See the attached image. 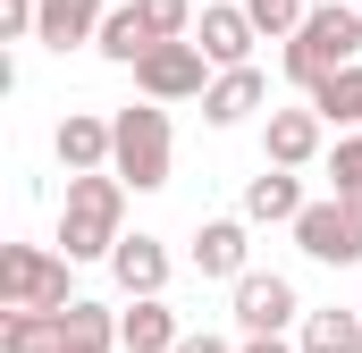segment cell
<instances>
[{
	"instance_id": "7402d4cb",
	"label": "cell",
	"mask_w": 362,
	"mask_h": 353,
	"mask_svg": "<svg viewBox=\"0 0 362 353\" xmlns=\"http://www.w3.org/2000/svg\"><path fill=\"white\" fill-rule=\"evenodd\" d=\"M329 193L362 210V135H337V152H329Z\"/></svg>"
},
{
	"instance_id": "52a82bcc",
	"label": "cell",
	"mask_w": 362,
	"mask_h": 353,
	"mask_svg": "<svg viewBox=\"0 0 362 353\" xmlns=\"http://www.w3.org/2000/svg\"><path fill=\"white\" fill-rule=\"evenodd\" d=\"M286 320H295V286H286L278 269H245V277H236V328H245V337H278Z\"/></svg>"
},
{
	"instance_id": "9a60e30c",
	"label": "cell",
	"mask_w": 362,
	"mask_h": 353,
	"mask_svg": "<svg viewBox=\"0 0 362 353\" xmlns=\"http://www.w3.org/2000/svg\"><path fill=\"white\" fill-rule=\"evenodd\" d=\"M194 269L202 277H245V219H202L194 227Z\"/></svg>"
},
{
	"instance_id": "9c48e42d",
	"label": "cell",
	"mask_w": 362,
	"mask_h": 353,
	"mask_svg": "<svg viewBox=\"0 0 362 353\" xmlns=\"http://www.w3.org/2000/svg\"><path fill=\"white\" fill-rule=\"evenodd\" d=\"M320 109L303 101V109H270V126H262V152H270V169H303V160H320Z\"/></svg>"
},
{
	"instance_id": "cb8c5ba5",
	"label": "cell",
	"mask_w": 362,
	"mask_h": 353,
	"mask_svg": "<svg viewBox=\"0 0 362 353\" xmlns=\"http://www.w3.org/2000/svg\"><path fill=\"white\" fill-rule=\"evenodd\" d=\"M236 8H245V17H253V25H262V34H286V42H295V25H303V17H312V8H303V0H236Z\"/></svg>"
},
{
	"instance_id": "603a6c76",
	"label": "cell",
	"mask_w": 362,
	"mask_h": 353,
	"mask_svg": "<svg viewBox=\"0 0 362 353\" xmlns=\"http://www.w3.org/2000/svg\"><path fill=\"white\" fill-rule=\"evenodd\" d=\"M135 8H144L152 42H185V34H194V0H135Z\"/></svg>"
},
{
	"instance_id": "2e32d148",
	"label": "cell",
	"mask_w": 362,
	"mask_h": 353,
	"mask_svg": "<svg viewBox=\"0 0 362 353\" xmlns=\"http://www.w3.org/2000/svg\"><path fill=\"white\" fill-rule=\"evenodd\" d=\"M118 345L127 353H177L185 337H177V311L152 294V303H135V311H118Z\"/></svg>"
},
{
	"instance_id": "7a4b0ae2",
	"label": "cell",
	"mask_w": 362,
	"mask_h": 353,
	"mask_svg": "<svg viewBox=\"0 0 362 353\" xmlns=\"http://www.w3.org/2000/svg\"><path fill=\"white\" fill-rule=\"evenodd\" d=\"M127 185L101 169V176H68V210H59V253L68 261H110L127 244Z\"/></svg>"
},
{
	"instance_id": "d4e9b609",
	"label": "cell",
	"mask_w": 362,
	"mask_h": 353,
	"mask_svg": "<svg viewBox=\"0 0 362 353\" xmlns=\"http://www.w3.org/2000/svg\"><path fill=\"white\" fill-rule=\"evenodd\" d=\"M34 17H42V0H0V42H25Z\"/></svg>"
},
{
	"instance_id": "5b68a950",
	"label": "cell",
	"mask_w": 362,
	"mask_h": 353,
	"mask_svg": "<svg viewBox=\"0 0 362 353\" xmlns=\"http://www.w3.org/2000/svg\"><path fill=\"white\" fill-rule=\"evenodd\" d=\"M295 244H303L312 261H329V269H354V261H362V210H346L337 193L312 202V210L295 219Z\"/></svg>"
},
{
	"instance_id": "44dd1931",
	"label": "cell",
	"mask_w": 362,
	"mask_h": 353,
	"mask_svg": "<svg viewBox=\"0 0 362 353\" xmlns=\"http://www.w3.org/2000/svg\"><path fill=\"white\" fill-rule=\"evenodd\" d=\"M312 109H320L329 126H362V68H346V76H329V85L312 92Z\"/></svg>"
},
{
	"instance_id": "8992f818",
	"label": "cell",
	"mask_w": 362,
	"mask_h": 353,
	"mask_svg": "<svg viewBox=\"0 0 362 353\" xmlns=\"http://www.w3.org/2000/svg\"><path fill=\"white\" fill-rule=\"evenodd\" d=\"M135 85H144V101H194V92H211V59H202V42H160L135 68Z\"/></svg>"
},
{
	"instance_id": "8fae6325",
	"label": "cell",
	"mask_w": 362,
	"mask_h": 353,
	"mask_svg": "<svg viewBox=\"0 0 362 353\" xmlns=\"http://www.w3.org/2000/svg\"><path fill=\"white\" fill-rule=\"evenodd\" d=\"M101 25H110L101 0H42L34 42H42V51H76V42H101Z\"/></svg>"
},
{
	"instance_id": "277c9868",
	"label": "cell",
	"mask_w": 362,
	"mask_h": 353,
	"mask_svg": "<svg viewBox=\"0 0 362 353\" xmlns=\"http://www.w3.org/2000/svg\"><path fill=\"white\" fill-rule=\"evenodd\" d=\"M68 253L42 244H8L0 253V311H68Z\"/></svg>"
},
{
	"instance_id": "6da1fadb",
	"label": "cell",
	"mask_w": 362,
	"mask_h": 353,
	"mask_svg": "<svg viewBox=\"0 0 362 353\" xmlns=\"http://www.w3.org/2000/svg\"><path fill=\"white\" fill-rule=\"evenodd\" d=\"M346 68H362V8L329 0V8H312V17L295 25V42H286V76H295L303 92H320L329 76H346Z\"/></svg>"
},
{
	"instance_id": "d6986e66",
	"label": "cell",
	"mask_w": 362,
	"mask_h": 353,
	"mask_svg": "<svg viewBox=\"0 0 362 353\" xmlns=\"http://www.w3.org/2000/svg\"><path fill=\"white\" fill-rule=\"evenodd\" d=\"M303 353H362V311H303Z\"/></svg>"
},
{
	"instance_id": "30bf717a",
	"label": "cell",
	"mask_w": 362,
	"mask_h": 353,
	"mask_svg": "<svg viewBox=\"0 0 362 353\" xmlns=\"http://www.w3.org/2000/svg\"><path fill=\"white\" fill-rule=\"evenodd\" d=\"M51 143H59V169H68V176H101V169H110V152H118L110 118H85V109H68Z\"/></svg>"
},
{
	"instance_id": "5bb4252c",
	"label": "cell",
	"mask_w": 362,
	"mask_h": 353,
	"mask_svg": "<svg viewBox=\"0 0 362 353\" xmlns=\"http://www.w3.org/2000/svg\"><path fill=\"white\" fill-rule=\"evenodd\" d=\"M110 269H118V286H127L135 303H152V294L169 286V253H160V236H127V244L110 253Z\"/></svg>"
},
{
	"instance_id": "7c38bea8",
	"label": "cell",
	"mask_w": 362,
	"mask_h": 353,
	"mask_svg": "<svg viewBox=\"0 0 362 353\" xmlns=\"http://www.w3.org/2000/svg\"><path fill=\"white\" fill-rule=\"evenodd\" d=\"M312 202H303V185H295V169H262L253 185H245V227H295Z\"/></svg>"
},
{
	"instance_id": "ffe728a7",
	"label": "cell",
	"mask_w": 362,
	"mask_h": 353,
	"mask_svg": "<svg viewBox=\"0 0 362 353\" xmlns=\"http://www.w3.org/2000/svg\"><path fill=\"white\" fill-rule=\"evenodd\" d=\"M59 328H68V353H110V345H118V320H110L101 303H68Z\"/></svg>"
},
{
	"instance_id": "e0dca14e",
	"label": "cell",
	"mask_w": 362,
	"mask_h": 353,
	"mask_svg": "<svg viewBox=\"0 0 362 353\" xmlns=\"http://www.w3.org/2000/svg\"><path fill=\"white\" fill-rule=\"evenodd\" d=\"M101 59H118V68H144L160 42H152V25H144V8L127 0V8H110V25H101V42H93Z\"/></svg>"
},
{
	"instance_id": "484cf974",
	"label": "cell",
	"mask_w": 362,
	"mask_h": 353,
	"mask_svg": "<svg viewBox=\"0 0 362 353\" xmlns=\"http://www.w3.org/2000/svg\"><path fill=\"white\" fill-rule=\"evenodd\" d=\"M177 353H236V345H219V337H185Z\"/></svg>"
},
{
	"instance_id": "3957f363",
	"label": "cell",
	"mask_w": 362,
	"mask_h": 353,
	"mask_svg": "<svg viewBox=\"0 0 362 353\" xmlns=\"http://www.w3.org/2000/svg\"><path fill=\"white\" fill-rule=\"evenodd\" d=\"M110 135H118V152H110V176H118V185H135V193H160V185H169V109H160V101L118 109Z\"/></svg>"
},
{
	"instance_id": "ba28073f",
	"label": "cell",
	"mask_w": 362,
	"mask_h": 353,
	"mask_svg": "<svg viewBox=\"0 0 362 353\" xmlns=\"http://www.w3.org/2000/svg\"><path fill=\"white\" fill-rule=\"evenodd\" d=\"M194 42H202V59L228 76V68H253V42H262V25L236 8V0H219V8H202V25H194Z\"/></svg>"
},
{
	"instance_id": "4316f807",
	"label": "cell",
	"mask_w": 362,
	"mask_h": 353,
	"mask_svg": "<svg viewBox=\"0 0 362 353\" xmlns=\"http://www.w3.org/2000/svg\"><path fill=\"white\" fill-rule=\"evenodd\" d=\"M236 353H286V345H278V337H245Z\"/></svg>"
},
{
	"instance_id": "4fadbf2b",
	"label": "cell",
	"mask_w": 362,
	"mask_h": 353,
	"mask_svg": "<svg viewBox=\"0 0 362 353\" xmlns=\"http://www.w3.org/2000/svg\"><path fill=\"white\" fill-rule=\"evenodd\" d=\"M270 101V76L262 68H228V76H211V92H202V118L211 126H236V118H253Z\"/></svg>"
},
{
	"instance_id": "ac0fdd59",
	"label": "cell",
	"mask_w": 362,
	"mask_h": 353,
	"mask_svg": "<svg viewBox=\"0 0 362 353\" xmlns=\"http://www.w3.org/2000/svg\"><path fill=\"white\" fill-rule=\"evenodd\" d=\"M0 353H68L59 311H8L0 320Z\"/></svg>"
}]
</instances>
